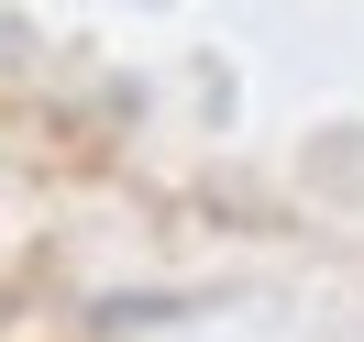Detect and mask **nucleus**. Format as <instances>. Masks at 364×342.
<instances>
[]
</instances>
